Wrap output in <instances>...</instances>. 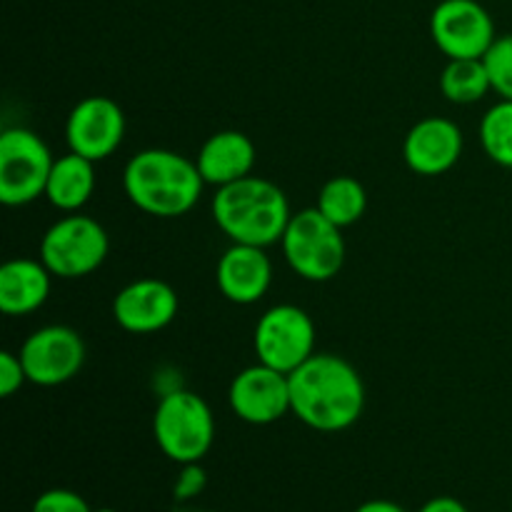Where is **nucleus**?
I'll list each match as a JSON object with an SVG mask.
<instances>
[{
	"instance_id": "f257e3e1",
	"label": "nucleus",
	"mask_w": 512,
	"mask_h": 512,
	"mask_svg": "<svg viewBox=\"0 0 512 512\" xmlns=\"http://www.w3.org/2000/svg\"><path fill=\"white\" fill-rule=\"evenodd\" d=\"M288 378L290 410L318 433H343L363 415V378L340 355L315 353Z\"/></svg>"
},
{
	"instance_id": "f03ea898",
	"label": "nucleus",
	"mask_w": 512,
	"mask_h": 512,
	"mask_svg": "<svg viewBox=\"0 0 512 512\" xmlns=\"http://www.w3.org/2000/svg\"><path fill=\"white\" fill-rule=\"evenodd\" d=\"M123 188L130 203L155 218H180L198 205L205 180L195 160L175 150L148 148L128 160Z\"/></svg>"
},
{
	"instance_id": "7ed1b4c3",
	"label": "nucleus",
	"mask_w": 512,
	"mask_h": 512,
	"mask_svg": "<svg viewBox=\"0 0 512 512\" xmlns=\"http://www.w3.org/2000/svg\"><path fill=\"white\" fill-rule=\"evenodd\" d=\"M213 220L233 243L268 248L283 240L290 218V203L283 190L260 175L223 185L213 195Z\"/></svg>"
},
{
	"instance_id": "20e7f679",
	"label": "nucleus",
	"mask_w": 512,
	"mask_h": 512,
	"mask_svg": "<svg viewBox=\"0 0 512 512\" xmlns=\"http://www.w3.org/2000/svg\"><path fill=\"white\" fill-rule=\"evenodd\" d=\"M153 435L160 453L173 463H200L215 440L213 410L193 390L165 393L155 408Z\"/></svg>"
},
{
	"instance_id": "39448f33",
	"label": "nucleus",
	"mask_w": 512,
	"mask_h": 512,
	"mask_svg": "<svg viewBox=\"0 0 512 512\" xmlns=\"http://www.w3.org/2000/svg\"><path fill=\"white\" fill-rule=\"evenodd\" d=\"M280 245L293 273L310 283L333 280L345 265L343 228L330 223L318 208L293 213Z\"/></svg>"
},
{
	"instance_id": "423d86ee",
	"label": "nucleus",
	"mask_w": 512,
	"mask_h": 512,
	"mask_svg": "<svg viewBox=\"0 0 512 512\" xmlns=\"http://www.w3.org/2000/svg\"><path fill=\"white\" fill-rule=\"evenodd\" d=\"M110 238L98 220L70 213L55 220L40 240V260L53 278L78 280L105 263Z\"/></svg>"
},
{
	"instance_id": "0eeeda50",
	"label": "nucleus",
	"mask_w": 512,
	"mask_h": 512,
	"mask_svg": "<svg viewBox=\"0 0 512 512\" xmlns=\"http://www.w3.org/2000/svg\"><path fill=\"white\" fill-rule=\"evenodd\" d=\"M53 153L38 133L28 128H8L0 135V200L20 208L45 195Z\"/></svg>"
},
{
	"instance_id": "6e6552de",
	"label": "nucleus",
	"mask_w": 512,
	"mask_h": 512,
	"mask_svg": "<svg viewBox=\"0 0 512 512\" xmlns=\"http://www.w3.org/2000/svg\"><path fill=\"white\" fill-rule=\"evenodd\" d=\"M253 348L258 363L290 375L315 355V323L298 305H275L260 315Z\"/></svg>"
},
{
	"instance_id": "1a4fd4ad",
	"label": "nucleus",
	"mask_w": 512,
	"mask_h": 512,
	"mask_svg": "<svg viewBox=\"0 0 512 512\" xmlns=\"http://www.w3.org/2000/svg\"><path fill=\"white\" fill-rule=\"evenodd\" d=\"M18 355L28 383L55 388L80 373L85 363V343L78 330L68 325H45L25 338Z\"/></svg>"
},
{
	"instance_id": "9d476101",
	"label": "nucleus",
	"mask_w": 512,
	"mask_h": 512,
	"mask_svg": "<svg viewBox=\"0 0 512 512\" xmlns=\"http://www.w3.org/2000/svg\"><path fill=\"white\" fill-rule=\"evenodd\" d=\"M430 35L440 53L455 58H483L493 45L495 23L478 0H443L430 15Z\"/></svg>"
},
{
	"instance_id": "9b49d317",
	"label": "nucleus",
	"mask_w": 512,
	"mask_h": 512,
	"mask_svg": "<svg viewBox=\"0 0 512 512\" xmlns=\"http://www.w3.org/2000/svg\"><path fill=\"white\" fill-rule=\"evenodd\" d=\"M123 138L125 113L113 98L90 95L70 110L68 123H65V140H68L70 153L98 163V160L110 158L120 148Z\"/></svg>"
},
{
	"instance_id": "f8f14e48",
	"label": "nucleus",
	"mask_w": 512,
	"mask_h": 512,
	"mask_svg": "<svg viewBox=\"0 0 512 512\" xmlns=\"http://www.w3.org/2000/svg\"><path fill=\"white\" fill-rule=\"evenodd\" d=\"M230 410L243 423L270 425L285 418L290 410V378L270 365L255 363L240 370L228 390Z\"/></svg>"
},
{
	"instance_id": "ddd939ff",
	"label": "nucleus",
	"mask_w": 512,
	"mask_h": 512,
	"mask_svg": "<svg viewBox=\"0 0 512 512\" xmlns=\"http://www.w3.org/2000/svg\"><path fill=\"white\" fill-rule=\"evenodd\" d=\"M180 308L178 293L158 278H140L118 290L113 300V318L133 335L165 330Z\"/></svg>"
},
{
	"instance_id": "4468645a",
	"label": "nucleus",
	"mask_w": 512,
	"mask_h": 512,
	"mask_svg": "<svg viewBox=\"0 0 512 512\" xmlns=\"http://www.w3.org/2000/svg\"><path fill=\"white\" fill-rule=\"evenodd\" d=\"M405 163L418 175H443L455 168L463 155V133L448 118H423L410 128L403 143Z\"/></svg>"
},
{
	"instance_id": "2eb2a0df",
	"label": "nucleus",
	"mask_w": 512,
	"mask_h": 512,
	"mask_svg": "<svg viewBox=\"0 0 512 512\" xmlns=\"http://www.w3.org/2000/svg\"><path fill=\"white\" fill-rule=\"evenodd\" d=\"M218 288L230 303L253 305L268 293L273 283V263L265 248L233 243L218 260Z\"/></svg>"
},
{
	"instance_id": "dca6fc26",
	"label": "nucleus",
	"mask_w": 512,
	"mask_h": 512,
	"mask_svg": "<svg viewBox=\"0 0 512 512\" xmlns=\"http://www.w3.org/2000/svg\"><path fill=\"white\" fill-rule=\"evenodd\" d=\"M195 165L205 183L223 188V185L253 175L255 145L240 130H218L203 143Z\"/></svg>"
},
{
	"instance_id": "f3484780",
	"label": "nucleus",
	"mask_w": 512,
	"mask_h": 512,
	"mask_svg": "<svg viewBox=\"0 0 512 512\" xmlns=\"http://www.w3.org/2000/svg\"><path fill=\"white\" fill-rule=\"evenodd\" d=\"M53 273L43 260L15 258L0 268V310L5 315H30L43 308L50 295Z\"/></svg>"
},
{
	"instance_id": "a211bd4d",
	"label": "nucleus",
	"mask_w": 512,
	"mask_h": 512,
	"mask_svg": "<svg viewBox=\"0 0 512 512\" xmlns=\"http://www.w3.org/2000/svg\"><path fill=\"white\" fill-rule=\"evenodd\" d=\"M93 160L83 158L78 153H68L58 158L50 170L48 185H45V198L53 208L63 213H78L95 190V168Z\"/></svg>"
},
{
	"instance_id": "6ab92c4d",
	"label": "nucleus",
	"mask_w": 512,
	"mask_h": 512,
	"mask_svg": "<svg viewBox=\"0 0 512 512\" xmlns=\"http://www.w3.org/2000/svg\"><path fill=\"white\" fill-rule=\"evenodd\" d=\"M315 208L335 223L338 228H350V225L358 223L365 215L368 208V193H365L363 183L350 175H338V178H330L328 183L320 188L318 193V205Z\"/></svg>"
},
{
	"instance_id": "aec40b11",
	"label": "nucleus",
	"mask_w": 512,
	"mask_h": 512,
	"mask_svg": "<svg viewBox=\"0 0 512 512\" xmlns=\"http://www.w3.org/2000/svg\"><path fill=\"white\" fill-rule=\"evenodd\" d=\"M440 90L455 105H473L493 90L483 58L448 60L440 75Z\"/></svg>"
},
{
	"instance_id": "412c9836",
	"label": "nucleus",
	"mask_w": 512,
	"mask_h": 512,
	"mask_svg": "<svg viewBox=\"0 0 512 512\" xmlns=\"http://www.w3.org/2000/svg\"><path fill=\"white\" fill-rule=\"evenodd\" d=\"M480 143L493 163L512 170V100H498L480 120Z\"/></svg>"
},
{
	"instance_id": "4be33fe9",
	"label": "nucleus",
	"mask_w": 512,
	"mask_h": 512,
	"mask_svg": "<svg viewBox=\"0 0 512 512\" xmlns=\"http://www.w3.org/2000/svg\"><path fill=\"white\" fill-rule=\"evenodd\" d=\"M483 63L500 100H512V33L498 35L493 40L488 53L483 55Z\"/></svg>"
},
{
	"instance_id": "5701e85b",
	"label": "nucleus",
	"mask_w": 512,
	"mask_h": 512,
	"mask_svg": "<svg viewBox=\"0 0 512 512\" xmlns=\"http://www.w3.org/2000/svg\"><path fill=\"white\" fill-rule=\"evenodd\" d=\"M30 512H93V508L85 503V498L73 493V490L53 488L45 490V493H40L35 498Z\"/></svg>"
},
{
	"instance_id": "b1692460",
	"label": "nucleus",
	"mask_w": 512,
	"mask_h": 512,
	"mask_svg": "<svg viewBox=\"0 0 512 512\" xmlns=\"http://www.w3.org/2000/svg\"><path fill=\"white\" fill-rule=\"evenodd\" d=\"M25 383H28V375H25L20 355L3 350V353H0V395H3V398H10V395L18 393Z\"/></svg>"
},
{
	"instance_id": "393cba45",
	"label": "nucleus",
	"mask_w": 512,
	"mask_h": 512,
	"mask_svg": "<svg viewBox=\"0 0 512 512\" xmlns=\"http://www.w3.org/2000/svg\"><path fill=\"white\" fill-rule=\"evenodd\" d=\"M205 488V470L198 463L183 465V473L175 480V500L185 503V500H193L195 495L203 493Z\"/></svg>"
},
{
	"instance_id": "a878e982",
	"label": "nucleus",
	"mask_w": 512,
	"mask_h": 512,
	"mask_svg": "<svg viewBox=\"0 0 512 512\" xmlns=\"http://www.w3.org/2000/svg\"><path fill=\"white\" fill-rule=\"evenodd\" d=\"M418 512H468L458 498H450V495H440V498L428 500Z\"/></svg>"
},
{
	"instance_id": "bb28decb",
	"label": "nucleus",
	"mask_w": 512,
	"mask_h": 512,
	"mask_svg": "<svg viewBox=\"0 0 512 512\" xmlns=\"http://www.w3.org/2000/svg\"><path fill=\"white\" fill-rule=\"evenodd\" d=\"M353 512H408L403 505L393 503V500H368V503L358 505Z\"/></svg>"
},
{
	"instance_id": "cd10ccee",
	"label": "nucleus",
	"mask_w": 512,
	"mask_h": 512,
	"mask_svg": "<svg viewBox=\"0 0 512 512\" xmlns=\"http://www.w3.org/2000/svg\"><path fill=\"white\" fill-rule=\"evenodd\" d=\"M93 512H118V510H113V508H100V510H93Z\"/></svg>"
}]
</instances>
